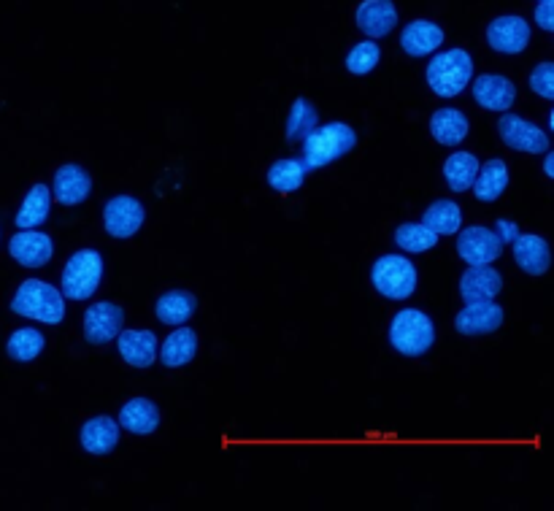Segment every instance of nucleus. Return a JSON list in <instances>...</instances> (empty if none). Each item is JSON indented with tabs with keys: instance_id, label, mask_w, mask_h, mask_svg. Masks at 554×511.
<instances>
[{
	"instance_id": "1",
	"label": "nucleus",
	"mask_w": 554,
	"mask_h": 511,
	"mask_svg": "<svg viewBox=\"0 0 554 511\" xmlns=\"http://www.w3.org/2000/svg\"><path fill=\"white\" fill-rule=\"evenodd\" d=\"M11 311L44 325H60L65 320V298L55 284L41 279H25L11 301Z\"/></svg>"
},
{
	"instance_id": "2",
	"label": "nucleus",
	"mask_w": 554,
	"mask_h": 511,
	"mask_svg": "<svg viewBox=\"0 0 554 511\" xmlns=\"http://www.w3.org/2000/svg\"><path fill=\"white\" fill-rule=\"evenodd\" d=\"M357 146V133L346 122H330L322 128H314L303 141V165L309 171L325 168L338 157L349 155Z\"/></svg>"
},
{
	"instance_id": "3",
	"label": "nucleus",
	"mask_w": 554,
	"mask_h": 511,
	"mask_svg": "<svg viewBox=\"0 0 554 511\" xmlns=\"http://www.w3.org/2000/svg\"><path fill=\"white\" fill-rule=\"evenodd\" d=\"M473 76V60L465 49H446L438 52L427 65L425 79L430 90L441 98H455L468 87Z\"/></svg>"
},
{
	"instance_id": "4",
	"label": "nucleus",
	"mask_w": 554,
	"mask_h": 511,
	"mask_svg": "<svg viewBox=\"0 0 554 511\" xmlns=\"http://www.w3.org/2000/svg\"><path fill=\"white\" fill-rule=\"evenodd\" d=\"M433 341H436V328H433V320L427 317L425 311L403 309L392 317L390 344L398 349L400 355H425L433 347Z\"/></svg>"
},
{
	"instance_id": "5",
	"label": "nucleus",
	"mask_w": 554,
	"mask_h": 511,
	"mask_svg": "<svg viewBox=\"0 0 554 511\" xmlns=\"http://www.w3.org/2000/svg\"><path fill=\"white\" fill-rule=\"evenodd\" d=\"M103 279V257L95 249H79L63 268L60 292L68 301H87Z\"/></svg>"
},
{
	"instance_id": "6",
	"label": "nucleus",
	"mask_w": 554,
	"mask_h": 511,
	"mask_svg": "<svg viewBox=\"0 0 554 511\" xmlns=\"http://www.w3.org/2000/svg\"><path fill=\"white\" fill-rule=\"evenodd\" d=\"M371 282L384 298L406 301L417 290V268L403 255H384L373 263Z\"/></svg>"
},
{
	"instance_id": "7",
	"label": "nucleus",
	"mask_w": 554,
	"mask_h": 511,
	"mask_svg": "<svg viewBox=\"0 0 554 511\" xmlns=\"http://www.w3.org/2000/svg\"><path fill=\"white\" fill-rule=\"evenodd\" d=\"M457 255L465 260V265H492L503 255V241L495 230L473 225L457 230Z\"/></svg>"
},
{
	"instance_id": "8",
	"label": "nucleus",
	"mask_w": 554,
	"mask_h": 511,
	"mask_svg": "<svg viewBox=\"0 0 554 511\" xmlns=\"http://www.w3.org/2000/svg\"><path fill=\"white\" fill-rule=\"evenodd\" d=\"M498 133L503 138V144L517 149V152H525V155H544L549 152V136L546 130L536 128L533 122L517 117V114H509L503 111V117L498 119Z\"/></svg>"
},
{
	"instance_id": "9",
	"label": "nucleus",
	"mask_w": 554,
	"mask_h": 511,
	"mask_svg": "<svg viewBox=\"0 0 554 511\" xmlns=\"http://www.w3.org/2000/svg\"><path fill=\"white\" fill-rule=\"evenodd\" d=\"M146 219L144 203L133 195H114L103 209V228L114 238H133Z\"/></svg>"
},
{
	"instance_id": "10",
	"label": "nucleus",
	"mask_w": 554,
	"mask_h": 511,
	"mask_svg": "<svg viewBox=\"0 0 554 511\" xmlns=\"http://www.w3.org/2000/svg\"><path fill=\"white\" fill-rule=\"evenodd\" d=\"M125 325V311L119 303L100 301L92 303L90 309L84 311V338L95 344V347H103L119 336V330Z\"/></svg>"
},
{
	"instance_id": "11",
	"label": "nucleus",
	"mask_w": 554,
	"mask_h": 511,
	"mask_svg": "<svg viewBox=\"0 0 554 511\" xmlns=\"http://www.w3.org/2000/svg\"><path fill=\"white\" fill-rule=\"evenodd\" d=\"M487 41L500 55H519V52H525L527 41H530V22H525L517 14L492 19L490 28H487Z\"/></svg>"
},
{
	"instance_id": "12",
	"label": "nucleus",
	"mask_w": 554,
	"mask_h": 511,
	"mask_svg": "<svg viewBox=\"0 0 554 511\" xmlns=\"http://www.w3.org/2000/svg\"><path fill=\"white\" fill-rule=\"evenodd\" d=\"M473 101L479 103L484 111H509L517 101V87L506 76L498 73H484L479 79H473Z\"/></svg>"
},
{
	"instance_id": "13",
	"label": "nucleus",
	"mask_w": 554,
	"mask_h": 511,
	"mask_svg": "<svg viewBox=\"0 0 554 511\" xmlns=\"http://www.w3.org/2000/svg\"><path fill=\"white\" fill-rule=\"evenodd\" d=\"M9 252L19 265H25V268H41V265H46L52 260L55 244H52V238L46 236V233H41V230H19V233L11 236Z\"/></svg>"
},
{
	"instance_id": "14",
	"label": "nucleus",
	"mask_w": 554,
	"mask_h": 511,
	"mask_svg": "<svg viewBox=\"0 0 554 511\" xmlns=\"http://www.w3.org/2000/svg\"><path fill=\"white\" fill-rule=\"evenodd\" d=\"M503 325V309L492 301L465 303V309L455 317L457 333L463 336H484L495 333Z\"/></svg>"
},
{
	"instance_id": "15",
	"label": "nucleus",
	"mask_w": 554,
	"mask_h": 511,
	"mask_svg": "<svg viewBox=\"0 0 554 511\" xmlns=\"http://www.w3.org/2000/svg\"><path fill=\"white\" fill-rule=\"evenodd\" d=\"M503 290V276L492 265H468L460 276V295L465 303L495 301V295Z\"/></svg>"
},
{
	"instance_id": "16",
	"label": "nucleus",
	"mask_w": 554,
	"mask_h": 511,
	"mask_svg": "<svg viewBox=\"0 0 554 511\" xmlns=\"http://www.w3.org/2000/svg\"><path fill=\"white\" fill-rule=\"evenodd\" d=\"M92 179L82 165H63L55 171V187H52V198L63 206H79L90 198Z\"/></svg>"
},
{
	"instance_id": "17",
	"label": "nucleus",
	"mask_w": 554,
	"mask_h": 511,
	"mask_svg": "<svg viewBox=\"0 0 554 511\" xmlns=\"http://www.w3.org/2000/svg\"><path fill=\"white\" fill-rule=\"evenodd\" d=\"M119 355L133 368H149L157 360V347L160 341L152 330H119L117 336Z\"/></svg>"
},
{
	"instance_id": "18",
	"label": "nucleus",
	"mask_w": 554,
	"mask_h": 511,
	"mask_svg": "<svg viewBox=\"0 0 554 511\" xmlns=\"http://www.w3.org/2000/svg\"><path fill=\"white\" fill-rule=\"evenodd\" d=\"M355 19L357 28L368 38H384L398 25V11L392 6V0H363Z\"/></svg>"
},
{
	"instance_id": "19",
	"label": "nucleus",
	"mask_w": 554,
	"mask_h": 511,
	"mask_svg": "<svg viewBox=\"0 0 554 511\" xmlns=\"http://www.w3.org/2000/svg\"><path fill=\"white\" fill-rule=\"evenodd\" d=\"M511 249H514V260H517L519 268L530 276L546 274L549 265H552L549 244H546L541 236H536V233H527V236L519 233V236L511 241Z\"/></svg>"
},
{
	"instance_id": "20",
	"label": "nucleus",
	"mask_w": 554,
	"mask_h": 511,
	"mask_svg": "<svg viewBox=\"0 0 554 511\" xmlns=\"http://www.w3.org/2000/svg\"><path fill=\"white\" fill-rule=\"evenodd\" d=\"M441 44H444V30L430 19H414L400 33V46L411 57L433 55Z\"/></svg>"
},
{
	"instance_id": "21",
	"label": "nucleus",
	"mask_w": 554,
	"mask_h": 511,
	"mask_svg": "<svg viewBox=\"0 0 554 511\" xmlns=\"http://www.w3.org/2000/svg\"><path fill=\"white\" fill-rule=\"evenodd\" d=\"M117 422L133 436H152L160 425V409L149 398H133L122 406Z\"/></svg>"
},
{
	"instance_id": "22",
	"label": "nucleus",
	"mask_w": 554,
	"mask_h": 511,
	"mask_svg": "<svg viewBox=\"0 0 554 511\" xmlns=\"http://www.w3.org/2000/svg\"><path fill=\"white\" fill-rule=\"evenodd\" d=\"M198 355V336L195 330L187 328V325H179L173 330L171 336L165 338L163 344L157 347V357L163 360L165 368H182Z\"/></svg>"
},
{
	"instance_id": "23",
	"label": "nucleus",
	"mask_w": 554,
	"mask_h": 511,
	"mask_svg": "<svg viewBox=\"0 0 554 511\" xmlns=\"http://www.w3.org/2000/svg\"><path fill=\"white\" fill-rule=\"evenodd\" d=\"M79 438H82V447L90 455H109L119 444V422L111 420V417H103V414L92 417V420L84 422Z\"/></svg>"
},
{
	"instance_id": "24",
	"label": "nucleus",
	"mask_w": 554,
	"mask_h": 511,
	"mask_svg": "<svg viewBox=\"0 0 554 511\" xmlns=\"http://www.w3.org/2000/svg\"><path fill=\"white\" fill-rule=\"evenodd\" d=\"M430 133L438 144L457 146L463 144L465 136L471 133V122L460 109H438L430 117Z\"/></svg>"
},
{
	"instance_id": "25",
	"label": "nucleus",
	"mask_w": 554,
	"mask_h": 511,
	"mask_svg": "<svg viewBox=\"0 0 554 511\" xmlns=\"http://www.w3.org/2000/svg\"><path fill=\"white\" fill-rule=\"evenodd\" d=\"M49 209H52V190L46 184H36L30 187V192L25 195V201L17 211V228L19 230H36L38 225H44L49 219Z\"/></svg>"
},
{
	"instance_id": "26",
	"label": "nucleus",
	"mask_w": 554,
	"mask_h": 511,
	"mask_svg": "<svg viewBox=\"0 0 554 511\" xmlns=\"http://www.w3.org/2000/svg\"><path fill=\"white\" fill-rule=\"evenodd\" d=\"M506 187H509V168L503 160H487L484 165H479V174L473 179V192L479 201H498Z\"/></svg>"
},
{
	"instance_id": "27",
	"label": "nucleus",
	"mask_w": 554,
	"mask_h": 511,
	"mask_svg": "<svg viewBox=\"0 0 554 511\" xmlns=\"http://www.w3.org/2000/svg\"><path fill=\"white\" fill-rule=\"evenodd\" d=\"M198 309V298L187 290H171L157 298L155 314L163 325H184Z\"/></svg>"
},
{
	"instance_id": "28",
	"label": "nucleus",
	"mask_w": 554,
	"mask_h": 511,
	"mask_svg": "<svg viewBox=\"0 0 554 511\" xmlns=\"http://www.w3.org/2000/svg\"><path fill=\"white\" fill-rule=\"evenodd\" d=\"M479 160L471 152H452L444 163V179L452 192H465L473 187V179L479 174Z\"/></svg>"
},
{
	"instance_id": "29",
	"label": "nucleus",
	"mask_w": 554,
	"mask_h": 511,
	"mask_svg": "<svg viewBox=\"0 0 554 511\" xmlns=\"http://www.w3.org/2000/svg\"><path fill=\"white\" fill-rule=\"evenodd\" d=\"M422 225L433 230L436 236H455L463 225V211L455 201H436L422 214Z\"/></svg>"
},
{
	"instance_id": "30",
	"label": "nucleus",
	"mask_w": 554,
	"mask_h": 511,
	"mask_svg": "<svg viewBox=\"0 0 554 511\" xmlns=\"http://www.w3.org/2000/svg\"><path fill=\"white\" fill-rule=\"evenodd\" d=\"M306 174H309V168L303 165V160H290V157H287V160H276V163L268 168V184H271L276 192L290 195V192L303 187Z\"/></svg>"
},
{
	"instance_id": "31",
	"label": "nucleus",
	"mask_w": 554,
	"mask_h": 511,
	"mask_svg": "<svg viewBox=\"0 0 554 511\" xmlns=\"http://www.w3.org/2000/svg\"><path fill=\"white\" fill-rule=\"evenodd\" d=\"M319 114L317 106L309 101V98H295L290 109V117H287V141L290 144H303L311 130L317 128Z\"/></svg>"
},
{
	"instance_id": "32",
	"label": "nucleus",
	"mask_w": 554,
	"mask_h": 511,
	"mask_svg": "<svg viewBox=\"0 0 554 511\" xmlns=\"http://www.w3.org/2000/svg\"><path fill=\"white\" fill-rule=\"evenodd\" d=\"M46 347V338L41 330L36 328H22L14 330L9 338V344H6V352H9L11 360H17V363H30V360H36Z\"/></svg>"
},
{
	"instance_id": "33",
	"label": "nucleus",
	"mask_w": 554,
	"mask_h": 511,
	"mask_svg": "<svg viewBox=\"0 0 554 511\" xmlns=\"http://www.w3.org/2000/svg\"><path fill=\"white\" fill-rule=\"evenodd\" d=\"M395 244H398L403 252H427L438 244V236L430 228H425L422 222H403L398 230H395Z\"/></svg>"
},
{
	"instance_id": "34",
	"label": "nucleus",
	"mask_w": 554,
	"mask_h": 511,
	"mask_svg": "<svg viewBox=\"0 0 554 511\" xmlns=\"http://www.w3.org/2000/svg\"><path fill=\"white\" fill-rule=\"evenodd\" d=\"M382 60V46L376 44L373 38L368 41H360V44L346 55V68L357 76H365V73H371L376 65Z\"/></svg>"
},
{
	"instance_id": "35",
	"label": "nucleus",
	"mask_w": 554,
	"mask_h": 511,
	"mask_svg": "<svg viewBox=\"0 0 554 511\" xmlns=\"http://www.w3.org/2000/svg\"><path fill=\"white\" fill-rule=\"evenodd\" d=\"M530 90L552 101L554 98V65L552 63H541L536 71L530 73Z\"/></svg>"
},
{
	"instance_id": "36",
	"label": "nucleus",
	"mask_w": 554,
	"mask_h": 511,
	"mask_svg": "<svg viewBox=\"0 0 554 511\" xmlns=\"http://www.w3.org/2000/svg\"><path fill=\"white\" fill-rule=\"evenodd\" d=\"M536 22H538V28L546 30V33H552L554 30V0H541V3H538Z\"/></svg>"
},
{
	"instance_id": "37",
	"label": "nucleus",
	"mask_w": 554,
	"mask_h": 511,
	"mask_svg": "<svg viewBox=\"0 0 554 511\" xmlns=\"http://www.w3.org/2000/svg\"><path fill=\"white\" fill-rule=\"evenodd\" d=\"M495 233H498L503 244H511V241L519 236V228L514 222H509V219H498V222H495Z\"/></svg>"
},
{
	"instance_id": "38",
	"label": "nucleus",
	"mask_w": 554,
	"mask_h": 511,
	"mask_svg": "<svg viewBox=\"0 0 554 511\" xmlns=\"http://www.w3.org/2000/svg\"><path fill=\"white\" fill-rule=\"evenodd\" d=\"M544 155H546V160H544V174L549 176V179H552V176H554V155H552V152H544Z\"/></svg>"
}]
</instances>
